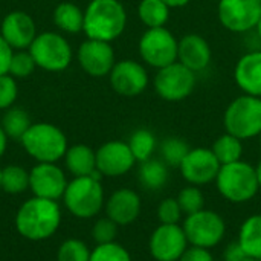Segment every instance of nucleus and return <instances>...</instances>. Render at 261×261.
<instances>
[{"mask_svg": "<svg viewBox=\"0 0 261 261\" xmlns=\"http://www.w3.org/2000/svg\"><path fill=\"white\" fill-rule=\"evenodd\" d=\"M0 125L9 139L20 141L23 138V135L28 132V128L32 125V121L26 110H23L21 107L12 106L11 109L5 110Z\"/></svg>", "mask_w": 261, "mask_h": 261, "instance_id": "a878e982", "label": "nucleus"}, {"mask_svg": "<svg viewBox=\"0 0 261 261\" xmlns=\"http://www.w3.org/2000/svg\"><path fill=\"white\" fill-rule=\"evenodd\" d=\"M220 162L217 161L216 154L210 148H193L185 156L184 162L180 164V174L182 177L196 187H202L216 180Z\"/></svg>", "mask_w": 261, "mask_h": 261, "instance_id": "2eb2a0df", "label": "nucleus"}, {"mask_svg": "<svg viewBox=\"0 0 261 261\" xmlns=\"http://www.w3.org/2000/svg\"><path fill=\"white\" fill-rule=\"evenodd\" d=\"M236 81L248 95L261 98V52H249L236 66Z\"/></svg>", "mask_w": 261, "mask_h": 261, "instance_id": "412c9836", "label": "nucleus"}, {"mask_svg": "<svg viewBox=\"0 0 261 261\" xmlns=\"http://www.w3.org/2000/svg\"><path fill=\"white\" fill-rule=\"evenodd\" d=\"M190 145L179 138H167L161 144V154L167 165L170 167H180L185 156L190 153Z\"/></svg>", "mask_w": 261, "mask_h": 261, "instance_id": "7c9ffc66", "label": "nucleus"}, {"mask_svg": "<svg viewBox=\"0 0 261 261\" xmlns=\"http://www.w3.org/2000/svg\"><path fill=\"white\" fill-rule=\"evenodd\" d=\"M188 239L182 226L159 225L150 236L148 249L156 261H179L188 248Z\"/></svg>", "mask_w": 261, "mask_h": 261, "instance_id": "ddd939ff", "label": "nucleus"}, {"mask_svg": "<svg viewBox=\"0 0 261 261\" xmlns=\"http://www.w3.org/2000/svg\"><path fill=\"white\" fill-rule=\"evenodd\" d=\"M109 76L112 89L127 98L142 93L148 86L147 70L135 60H121L115 63Z\"/></svg>", "mask_w": 261, "mask_h": 261, "instance_id": "f3484780", "label": "nucleus"}, {"mask_svg": "<svg viewBox=\"0 0 261 261\" xmlns=\"http://www.w3.org/2000/svg\"><path fill=\"white\" fill-rule=\"evenodd\" d=\"M168 8H180V6H185L190 0H162Z\"/></svg>", "mask_w": 261, "mask_h": 261, "instance_id": "37998d69", "label": "nucleus"}, {"mask_svg": "<svg viewBox=\"0 0 261 261\" xmlns=\"http://www.w3.org/2000/svg\"><path fill=\"white\" fill-rule=\"evenodd\" d=\"M18 96V86L9 73L0 75V110L11 109Z\"/></svg>", "mask_w": 261, "mask_h": 261, "instance_id": "4c0bfd02", "label": "nucleus"}, {"mask_svg": "<svg viewBox=\"0 0 261 261\" xmlns=\"http://www.w3.org/2000/svg\"><path fill=\"white\" fill-rule=\"evenodd\" d=\"M52 18L54 24L66 34H78L84 26V11L72 2H63L57 5Z\"/></svg>", "mask_w": 261, "mask_h": 261, "instance_id": "5701e85b", "label": "nucleus"}, {"mask_svg": "<svg viewBox=\"0 0 261 261\" xmlns=\"http://www.w3.org/2000/svg\"><path fill=\"white\" fill-rule=\"evenodd\" d=\"M26 190H29V171L20 165H6L2 168V191L17 196Z\"/></svg>", "mask_w": 261, "mask_h": 261, "instance_id": "c85d7f7f", "label": "nucleus"}, {"mask_svg": "<svg viewBox=\"0 0 261 261\" xmlns=\"http://www.w3.org/2000/svg\"><path fill=\"white\" fill-rule=\"evenodd\" d=\"M35 67H37L35 60L28 49L26 50H14L8 73L11 76H14L15 80H24L34 73Z\"/></svg>", "mask_w": 261, "mask_h": 261, "instance_id": "473e14b6", "label": "nucleus"}, {"mask_svg": "<svg viewBox=\"0 0 261 261\" xmlns=\"http://www.w3.org/2000/svg\"><path fill=\"white\" fill-rule=\"evenodd\" d=\"M225 128L239 139L258 136L261 133V98L245 95L234 99L225 112Z\"/></svg>", "mask_w": 261, "mask_h": 261, "instance_id": "0eeeda50", "label": "nucleus"}, {"mask_svg": "<svg viewBox=\"0 0 261 261\" xmlns=\"http://www.w3.org/2000/svg\"><path fill=\"white\" fill-rule=\"evenodd\" d=\"M0 35L14 50H26L38 35L35 20L24 11H11L2 20Z\"/></svg>", "mask_w": 261, "mask_h": 261, "instance_id": "a211bd4d", "label": "nucleus"}, {"mask_svg": "<svg viewBox=\"0 0 261 261\" xmlns=\"http://www.w3.org/2000/svg\"><path fill=\"white\" fill-rule=\"evenodd\" d=\"M20 142L24 151L37 162L57 164L69 148L64 132L50 122H34Z\"/></svg>", "mask_w": 261, "mask_h": 261, "instance_id": "20e7f679", "label": "nucleus"}, {"mask_svg": "<svg viewBox=\"0 0 261 261\" xmlns=\"http://www.w3.org/2000/svg\"><path fill=\"white\" fill-rule=\"evenodd\" d=\"M138 14L147 28H162L170 17V8L162 0H142Z\"/></svg>", "mask_w": 261, "mask_h": 261, "instance_id": "bb28decb", "label": "nucleus"}, {"mask_svg": "<svg viewBox=\"0 0 261 261\" xmlns=\"http://www.w3.org/2000/svg\"><path fill=\"white\" fill-rule=\"evenodd\" d=\"M127 144H128L136 162H144L151 158V154L156 148V138L150 130L139 128L130 136Z\"/></svg>", "mask_w": 261, "mask_h": 261, "instance_id": "c756f323", "label": "nucleus"}, {"mask_svg": "<svg viewBox=\"0 0 261 261\" xmlns=\"http://www.w3.org/2000/svg\"><path fill=\"white\" fill-rule=\"evenodd\" d=\"M102 174L96 170L92 176L73 177L63 194L66 210L76 219H93L106 205L104 188L101 184Z\"/></svg>", "mask_w": 261, "mask_h": 261, "instance_id": "7ed1b4c3", "label": "nucleus"}, {"mask_svg": "<svg viewBox=\"0 0 261 261\" xmlns=\"http://www.w3.org/2000/svg\"><path fill=\"white\" fill-rule=\"evenodd\" d=\"M248 258L246 252L243 251V248L240 246L239 242L229 243L223 252V260L225 261H245Z\"/></svg>", "mask_w": 261, "mask_h": 261, "instance_id": "a19ab883", "label": "nucleus"}, {"mask_svg": "<svg viewBox=\"0 0 261 261\" xmlns=\"http://www.w3.org/2000/svg\"><path fill=\"white\" fill-rule=\"evenodd\" d=\"M61 219L63 214L57 200L34 196L18 208L15 214V229L29 242H43L58 231Z\"/></svg>", "mask_w": 261, "mask_h": 261, "instance_id": "f257e3e1", "label": "nucleus"}, {"mask_svg": "<svg viewBox=\"0 0 261 261\" xmlns=\"http://www.w3.org/2000/svg\"><path fill=\"white\" fill-rule=\"evenodd\" d=\"M118 225L109 219V217H102L98 219L92 228V239L95 240L96 245H106V243H112L116 240L118 236Z\"/></svg>", "mask_w": 261, "mask_h": 261, "instance_id": "c9c22d12", "label": "nucleus"}, {"mask_svg": "<svg viewBox=\"0 0 261 261\" xmlns=\"http://www.w3.org/2000/svg\"><path fill=\"white\" fill-rule=\"evenodd\" d=\"M237 242L248 257L261 260V214H254L242 223Z\"/></svg>", "mask_w": 261, "mask_h": 261, "instance_id": "393cba45", "label": "nucleus"}, {"mask_svg": "<svg viewBox=\"0 0 261 261\" xmlns=\"http://www.w3.org/2000/svg\"><path fill=\"white\" fill-rule=\"evenodd\" d=\"M177 58L179 63H182L193 72H199L210 64L211 47L203 37L197 34H188L179 41Z\"/></svg>", "mask_w": 261, "mask_h": 261, "instance_id": "aec40b11", "label": "nucleus"}, {"mask_svg": "<svg viewBox=\"0 0 261 261\" xmlns=\"http://www.w3.org/2000/svg\"><path fill=\"white\" fill-rule=\"evenodd\" d=\"M76 58L81 69L95 78L110 75L115 66V52L109 41L87 38L80 44Z\"/></svg>", "mask_w": 261, "mask_h": 261, "instance_id": "4468645a", "label": "nucleus"}, {"mask_svg": "<svg viewBox=\"0 0 261 261\" xmlns=\"http://www.w3.org/2000/svg\"><path fill=\"white\" fill-rule=\"evenodd\" d=\"M257 31H258V35H260V38H261V18H260V21H258V24H257Z\"/></svg>", "mask_w": 261, "mask_h": 261, "instance_id": "a18cd8bd", "label": "nucleus"}, {"mask_svg": "<svg viewBox=\"0 0 261 261\" xmlns=\"http://www.w3.org/2000/svg\"><path fill=\"white\" fill-rule=\"evenodd\" d=\"M28 50L34 57L37 67L47 72L66 70L73 58L72 47L66 37L54 31L38 34Z\"/></svg>", "mask_w": 261, "mask_h": 261, "instance_id": "423d86ee", "label": "nucleus"}, {"mask_svg": "<svg viewBox=\"0 0 261 261\" xmlns=\"http://www.w3.org/2000/svg\"><path fill=\"white\" fill-rule=\"evenodd\" d=\"M179 43L174 35L162 28H148V31L141 37L139 41V54L142 60L158 69H162L177 58Z\"/></svg>", "mask_w": 261, "mask_h": 261, "instance_id": "1a4fd4ad", "label": "nucleus"}, {"mask_svg": "<svg viewBox=\"0 0 261 261\" xmlns=\"http://www.w3.org/2000/svg\"><path fill=\"white\" fill-rule=\"evenodd\" d=\"M139 184L148 191H159L168 182V165L159 159H147L141 162L138 171Z\"/></svg>", "mask_w": 261, "mask_h": 261, "instance_id": "b1692460", "label": "nucleus"}, {"mask_svg": "<svg viewBox=\"0 0 261 261\" xmlns=\"http://www.w3.org/2000/svg\"><path fill=\"white\" fill-rule=\"evenodd\" d=\"M182 208L174 197L164 199L158 206V219L162 225H177L182 219Z\"/></svg>", "mask_w": 261, "mask_h": 261, "instance_id": "e433bc0d", "label": "nucleus"}, {"mask_svg": "<svg viewBox=\"0 0 261 261\" xmlns=\"http://www.w3.org/2000/svg\"><path fill=\"white\" fill-rule=\"evenodd\" d=\"M255 173H257V179H258V185L261 188V161L258 162V165L255 167Z\"/></svg>", "mask_w": 261, "mask_h": 261, "instance_id": "c03bdc74", "label": "nucleus"}, {"mask_svg": "<svg viewBox=\"0 0 261 261\" xmlns=\"http://www.w3.org/2000/svg\"><path fill=\"white\" fill-rule=\"evenodd\" d=\"M180 208H182V213L190 216V214H194L200 210H203L205 206V197H203V193L200 191L199 187L196 185H190V187H185L179 196L176 197Z\"/></svg>", "mask_w": 261, "mask_h": 261, "instance_id": "72a5a7b5", "label": "nucleus"}, {"mask_svg": "<svg viewBox=\"0 0 261 261\" xmlns=\"http://www.w3.org/2000/svg\"><path fill=\"white\" fill-rule=\"evenodd\" d=\"M8 136H6V133H5V130L2 128V125H0V158L5 154V151H6V148H8Z\"/></svg>", "mask_w": 261, "mask_h": 261, "instance_id": "79ce46f5", "label": "nucleus"}, {"mask_svg": "<svg viewBox=\"0 0 261 261\" xmlns=\"http://www.w3.org/2000/svg\"><path fill=\"white\" fill-rule=\"evenodd\" d=\"M67 184L63 168L52 162H37L29 171V190L35 197L58 202Z\"/></svg>", "mask_w": 261, "mask_h": 261, "instance_id": "9b49d317", "label": "nucleus"}, {"mask_svg": "<svg viewBox=\"0 0 261 261\" xmlns=\"http://www.w3.org/2000/svg\"><path fill=\"white\" fill-rule=\"evenodd\" d=\"M64 165L73 177L92 176L96 171V151L86 144H75L64 154Z\"/></svg>", "mask_w": 261, "mask_h": 261, "instance_id": "4be33fe9", "label": "nucleus"}, {"mask_svg": "<svg viewBox=\"0 0 261 261\" xmlns=\"http://www.w3.org/2000/svg\"><path fill=\"white\" fill-rule=\"evenodd\" d=\"M0 190H2V168H0Z\"/></svg>", "mask_w": 261, "mask_h": 261, "instance_id": "de8ad7c7", "label": "nucleus"}, {"mask_svg": "<svg viewBox=\"0 0 261 261\" xmlns=\"http://www.w3.org/2000/svg\"><path fill=\"white\" fill-rule=\"evenodd\" d=\"M127 12L119 0H92L84 11L83 31L87 38L113 41L125 29Z\"/></svg>", "mask_w": 261, "mask_h": 261, "instance_id": "f03ea898", "label": "nucleus"}, {"mask_svg": "<svg viewBox=\"0 0 261 261\" xmlns=\"http://www.w3.org/2000/svg\"><path fill=\"white\" fill-rule=\"evenodd\" d=\"M196 86V75L182 63H171L156 73L154 89L165 101H182L191 95Z\"/></svg>", "mask_w": 261, "mask_h": 261, "instance_id": "9d476101", "label": "nucleus"}, {"mask_svg": "<svg viewBox=\"0 0 261 261\" xmlns=\"http://www.w3.org/2000/svg\"><path fill=\"white\" fill-rule=\"evenodd\" d=\"M12 55H14V49L0 35V75H5L9 72V64H11Z\"/></svg>", "mask_w": 261, "mask_h": 261, "instance_id": "ea45409f", "label": "nucleus"}, {"mask_svg": "<svg viewBox=\"0 0 261 261\" xmlns=\"http://www.w3.org/2000/svg\"><path fill=\"white\" fill-rule=\"evenodd\" d=\"M216 185L222 197L232 203L249 202L260 190L255 168L243 161L222 165L216 177Z\"/></svg>", "mask_w": 261, "mask_h": 261, "instance_id": "39448f33", "label": "nucleus"}, {"mask_svg": "<svg viewBox=\"0 0 261 261\" xmlns=\"http://www.w3.org/2000/svg\"><path fill=\"white\" fill-rule=\"evenodd\" d=\"M90 261H132V255L122 245L112 242L106 245H96L90 254Z\"/></svg>", "mask_w": 261, "mask_h": 261, "instance_id": "f704fd0d", "label": "nucleus"}, {"mask_svg": "<svg viewBox=\"0 0 261 261\" xmlns=\"http://www.w3.org/2000/svg\"><path fill=\"white\" fill-rule=\"evenodd\" d=\"M179 261H214V258L210 249L199 248V246H188Z\"/></svg>", "mask_w": 261, "mask_h": 261, "instance_id": "58836bf2", "label": "nucleus"}, {"mask_svg": "<svg viewBox=\"0 0 261 261\" xmlns=\"http://www.w3.org/2000/svg\"><path fill=\"white\" fill-rule=\"evenodd\" d=\"M261 18V0H220L219 20L232 32L257 28Z\"/></svg>", "mask_w": 261, "mask_h": 261, "instance_id": "f8f14e48", "label": "nucleus"}, {"mask_svg": "<svg viewBox=\"0 0 261 261\" xmlns=\"http://www.w3.org/2000/svg\"><path fill=\"white\" fill-rule=\"evenodd\" d=\"M260 145H261V133H260Z\"/></svg>", "mask_w": 261, "mask_h": 261, "instance_id": "09e8293b", "label": "nucleus"}, {"mask_svg": "<svg viewBox=\"0 0 261 261\" xmlns=\"http://www.w3.org/2000/svg\"><path fill=\"white\" fill-rule=\"evenodd\" d=\"M182 228L191 246L205 249L216 248L226 234V223L223 217L219 213L205 208L187 216Z\"/></svg>", "mask_w": 261, "mask_h": 261, "instance_id": "6e6552de", "label": "nucleus"}, {"mask_svg": "<svg viewBox=\"0 0 261 261\" xmlns=\"http://www.w3.org/2000/svg\"><path fill=\"white\" fill-rule=\"evenodd\" d=\"M245 261H261V260H258V258H251V257H248V258H246Z\"/></svg>", "mask_w": 261, "mask_h": 261, "instance_id": "49530a36", "label": "nucleus"}, {"mask_svg": "<svg viewBox=\"0 0 261 261\" xmlns=\"http://www.w3.org/2000/svg\"><path fill=\"white\" fill-rule=\"evenodd\" d=\"M92 251L80 239L64 240L57 252V261H90Z\"/></svg>", "mask_w": 261, "mask_h": 261, "instance_id": "2f4dec72", "label": "nucleus"}, {"mask_svg": "<svg viewBox=\"0 0 261 261\" xmlns=\"http://www.w3.org/2000/svg\"><path fill=\"white\" fill-rule=\"evenodd\" d=\"M213 153L216 154L217 161L220 162V165H226V164H232L237 161H242V154H243V145H242V139L226 133L222 135L213 145Z\"/></svg>", "mask_w": 261, "mask_h": 261, "instance_id": "cd10ccee", "label": "nucleus"}, {"mask_svg": "<svg viewBox=\"0 0 261 261\" xmlns=\"http://www.w3.org/2000/svg\"><path fill=\"white\" fill-rule=\"evenodd\" d=\"M106 214L118 226L132 225L141 214V197L135 190L119 188L106 200Z\"/></svg>", "mask_w": 261, "mask_h": 261, "instance_id": "6ab92c4d", "label": "nucleus"}, {"mask_svg": "<svg viewBox=\"0 0 261 261\" xmlns=\"http://www.w3.org/2000/svg\"><path fill=\"white\" fill-rule=\"evenodd\" d=\"M136 159L127 142L109 141L96 150V170L106 177H119L127 174Z\"/></svg>", "mask_w": 261, "mask_h": 261, "instance_id": "dca6fc26", "label": "nucleus"}]
</instances>
